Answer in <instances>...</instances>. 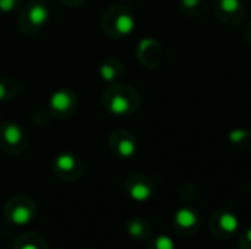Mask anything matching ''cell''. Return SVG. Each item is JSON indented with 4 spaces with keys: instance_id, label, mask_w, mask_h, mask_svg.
Returning a JSON list of instances; mask_svg holds the SVG:
<instances>
[{
    "instance_id": "7a4b0ae2",
    "label": "cell",
    "mask_w": 251,
    "mask_h": 249,
    "mask_svg": "<svg viewBox=\"0 0 251 249\" xmlns=\"http://www.w3.org/2000/svg\"><path fill=\"white\" fill-rule=\"evenodd\" d=\"M101 31L112 40H124L129 37L137 26L132 9L126 4H112L101 16Z\"/></svg>"
},
{
    "instance_id": "7c38bea8",
    "label": "cell",
    "mask_w": 251,
    "mask_h": 249,
    "mask_svg": "<svg viewBox=\"0 0 251 249\" xmlns=\"http://www.w3.org/2000/svg\"><path fill=\"white\" fill-rule=\"evenodd\" d=\"M126 189H128L129 198L137 201V203L149 201L153 197V192H154L153 185L144 176H132V178H129L128 182H126Z\"/></svg>"
},
{
    "instance_id": "4fadbf2b",
    "label": "cell",
    "mask_w": 251,
    "mask_h": 249,
    "mask_svg": "<svg viewBox=\"0 0 251 249\" xmlns=\"http://www.w3.org/2000/svg\"><path fill=\"white\" fill-rule=\"evenodd\" d=\"M209 10V0H179V12L187 18H201Z\"/></svg>"
},
{
    "instance_id": "8992f818",
    "label": "cell",
    "mask_w": 251,
    "mask_h": 249,
    "mask_svg": "<svg viewBox=\"0 0 251 249\" xmlns=\"http://www.w3.org/2000/svg\"><path fill=\"white\" fill-rule=\"evenodd\" d=\"M107 145H109L110 153L115 157H119L122 160L132 158L138 151V142H137L135 135L129 129H125V128L115 129L109 135Z\"/></svg>"
},
{
    "instance_id": "d6986e66",
    "label": "cell",
    "mask_w": 251,
    "mask_h": 249,
    "mask_svg": "<svg viewBox=\"0 0 251 249\" xmlns=\"http://www.w3.org/2000/svg\"><path fill=\"white\" fill-rule=\"evenodd\" d=\"M126 232L132 238H141L144 233V225L140 220H131L126 226Z\"/></svg>"
},
{
    "instance_id": "44dd1931",
    "label": "cell",
    "mask_w": 251,
    "mask_h": 249,
    "mask_svg": "<svg viewBox=\"0 0 251 249\" xmlns=\"http://www.w3.org/2000/svg\"><path fill=\"white\" fill-rule=\"evenodd\" d=\"M63 6L71 7V9H76L79 6H82L85 3V0H59Z\"/></svg>"
},
{
    "instance_id": "30bf717a",
    "label": "cell",
    "mask_w": 251,
    "mask_h": 249,
    "mask_svg": "<svg viewBox=\"0 0 251 249\" xmlns=\"http://www.w3.org/2000/svg\"><path fill=\"white\" fill-rule=\"evenodd\" d=\"M34 214V205L26 198H16L13 203H10V207L7 210V219L15 226H26L32 222Z\"/></svg>"
},
{
    "instance_id": "ba28073f",
    "label": "cell",
    "mask_w": 251,
    "mask_h": 249,
    "mask_svg": "<svg viewBox=\"0 0 251 249\" xmlns=\"http://www.w3.org/2000/svg\"><path fill=\"white\" fill-rule=\"evenodd\" d=\"M213 10L216 18L225 25H240L246 18V6L243 0H215Z\"/></svg>"
},
{
    "instance_id": "e0dca14e",
    "label": "cell",
    "mask_w": 251,
    "mask_h": 249,
    "mask_svg": "<svg viewBox=\"0 0 251 249\" xmlns=\"http://www.w3.org/2000/svg\"><path fill=\"white\" fill-rule=\"evenodd\" d=\"M219 225L221 227L225 230V232H229V233H234L238 227H240V220L238 217L234 214V213H222L221 217H219Z\"/></svg>"
},
{
    "instance_id": "4316f807",
    "label": "cell",
    "mask_w": 251,
    "mask_h": 249,
    "mask_svg": "<svg viewBox=\"0 0 251 249\" xmlns=\"http://www.w3.org/2000/svg\"><path fill=\"white\" fill-rule=\"evenodd\" d=\"M250 134H251V128H250Z\"/></svg>"
},
{
    "instance_id": "5bb4252c",
    "label": "cell",
    "mask_w": 251,
    "mask_h": 249,
    "mask_svg": "<svg viewBox=\"0 0 251 249\" xmlns=\"http://www.w3.org/2000/svg\"><path fill=\"white\" fill-rule=\"evenodd\" d=\"M21 91V82L15 76H1L0 78V103L12 101L18 97Z\"/></svg>"
},
{
    "instance_id": "52a82bcc",
    "label": "cell",
    "mask_w": 251,
    "mask_h": 249,
    "mask_svg": "<svg viewBox=\"0 0 251 249\" xmlns=\"http://www.w3.org/2000/svg\"><path fill=\"white\" fill-rule=\"evenodd\" d=\"M137 60L147 69H156L163 60V47L162 44L151 37L141 38L135 50Z\"/></svg>"
},
{
    "instance_id": "ac0fdd59",
    "label": "cell",
    "mask_w": 251,
    "mask_h": 249,
    "mask_svg": "<svg viewBox=\"0 0 251 249\" xmlns=\"http://www.w3.org/2000/svg\"><path fill=\"white\" fill-rule=\"evenodd\" d=\"M24 4V0H0V13L10 15L21 9Z\"/></svg>"
},
{
    "instance_id": "ffe728a7",
    "label": "cell",
    "mask_w": 251,
    "mask_h": 249,
    "mask_svg": "<svg viewBox=\"0 0 251 249\" xmlns=\"http://www.w3.org/2000/svg\"><path fill=\"white\" fill-rule=\"evenodd\" d=\"M156 249H175V242L171 236L168 235H160L154 241Z\"/></svg>"
},
{
    "instance_id": "9c48e42d",
    "label": "cell",
    "mask_w": 251,
    "mask_h": 249,
    "mask_svg": "<svg viewBox=\"0 0 251 249\" xmlns=\"http://www.w3.org/2000/svg\"><path fill=\"white\" fill-rule=\"evenodd\" d=\"M53 169L63 179H78L84 172V164L75 153L62 151L54 157Z\"/></svg>"
},
{
    "instance_id": "8fae6325",
    "label": "cell",
    "mask_w": 251,
    "mask_h": 249,
    "mask_svg": "<svg viewBox=\"0 0 251 249\" xmlns=\"http://www.w3.org/2000/svg\"><path fill=\"white\" fill-rule=\"evenodd\" d=\"M125 73V68L118 57H106L99 66V76L106 85L121 82Z\"/></svg>"
},
{
    "instance_id": "277c9868",
    "label": "cell",
    "mask_w": 251,
    "mask_h": 249,
    "mask_svg": "<svg viewBox=\"0 0 251 249\" xmlns=\"http://www.w3.org/2000/svg\"><path fill=\"white\" fill-rule=\"evenodd\" d=\"M47 109L56 119H71L78 109V97L74 90L62 87L54 90L47 98Z\"/></svg>"
},
{
    "instance_id": "5b68a950",
    "label": "cell",
    "mask_w": 251,
    "mask_h": 249,
    "mask_svg": "<svg viewBox=\"0 0 251 249\" xmlns=\"http://www.w3.org/2000/svg\"><path fill=\"white\" fill-rule=\"evenodd\" d=\"M28 145L25 129L12 120L0 122V148L7 154H19Z\"/></svg>"
},
{
    "instance_id": "9a60e30c",
    "label": "cell",
    "mask_w": 251,
    "mask_h": 249,
    "mask_svg": "<svg viewBox=\"0 0 251 249\" xmlns=\"http://www.w3.org/2000/svg\"><path fill=\"white\" fill-rule=\"evenodd\" d=\"M251 141L250 129L247 128H234L228 134V142L232 147H246Z\"/></svg>"
},
{
    "instance_id": "3957f363",
    "label": "cell",
    "mask_w": 251,
    "mask_h": 249,
    "mask_svg": "<svg viewBox=\"0 0 251 249\" xmlns=\"http://www.w3.org/2000/svg\"><path fill=\"white\" fill-rule=\"evenodd\" d=\"M50 18V7L44 0H29L19 9L16 18L18 29L31 37L40 32L49 22Z\"/></svg>"
},
{
    "instance_id": "603a6c76",
    "label": "cell",
    "mask_w": 251,
    "mask_h": 249,
    "mask_svg": "<svg viewBox=\"0 0 251 249\" xmlns=\"http://www.w3.org/2000/svg\"><path fill=\"white\" fill-rule=\"evenodd\" d=\"M21 249H38L37 248V245H34V244H25V245H22Z\"/></svg>"
},
{
    "instance_id": "7402d4cb",
    "label": "cell",
    "mask_w": 251,
    "mask_h": 249,
    "mask_svg": "<svg viewBox=\"0 0 251 249\" xmlns=\"http://www.w3.org/2000/svg\"><path fill=\"white\" fill-rule=\"evenodd\" d=\"M244 35H246V41L249 43V45L251 47V22L246 26V29H244Z\"/></svg>"
},
{
    "instance_id": "6da1fadb",
    "label": "cell",
    "mask_w": 251,
    "mask_h": 249,
    "mask_svg": "<svg viewBox=\"0 0 251 249\" xmlns=\"http://www.w3.org/2000/svg\"><path fill=\"white\" fill-rule=\"evenodd\" d=\"M141 104L140 92L128 84L116 82L107 85L101 95L103 109L116 117H126L134 114Z\"/></svg>"
},
{
    "instance_id": "484cf974",
    "label": "cell",
    "mask_w": 251,
    "mask_h": 249,
    "mask_svg": "<svg viewBox=\"0 0 251 249\" xmlns=\"http://www.w3.org/2000/svg\"><path fill=\"white\" fill-rule=\"evenodd\" d=\"M0 119H1V114H0Z\"/></svg>"
},
{
    "instance_id": "cb8c5ba5",
    "label": "cell",
    "mask_w": 251,
    "mask_h": 249,
    "mask_svg": "<svg viewBox=\"0 0 251 249\" xmlns=\"http://www.w3.org/2000/svg\"><path fill=\"white\" fill-rule=\"evenodd\" d=\"M246 238H247V241L251 244V227L247 230V233H246Z\"/></svg>"
},
{
    "instance_id": "2e32d148",
    "label": "cell",
    "mask_w": 251,
    "mask_h": 249,
    "mask_svg": "<svg viewBox=\"0 0 251 249\" xmlns=\"http://www.w3.org/2000/svg\"><path fill=\"white\" fill-rule=\"evenodd\" d=\"M197 214L191 210V208H179L176 213H175V222L179 227H184V229H191L193 226H196L197 223Z\"/></svg>"
},
{
    "instance_id": "d4e9b609",
    "label": "cell",
    "mask_w": 251,
    "mask_h": 249,
    "mask_svg": "<svg viewBox=\"0 0 251 249\" xmlns=\"http://www.w3.org/2000/svg\"><path fill=\"white\" fill-rule=\"evenodd\" d=\"M121 1H128V0H121Z\"/></svg>"
}]
</instances>
